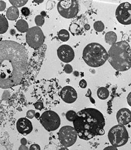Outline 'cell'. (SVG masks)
I'll list each match as a JSON object with an SVG mask.
<instances>
[{
    "label": "cell",
    "instance_id": "obj_23",
    "mask_svg": "<svg viewBox=\"0 0 131 150\" xmlns=\"http://www.w3.org/2000/svg\"><path fill=\"white\" fill-rule=\"evenodd\" d=\"M93 28H94V30H96V31L98 32H101L104 30L105 25L101 21H96L93 24Z\"/></svg>",
    "mask_w": 131,
    "mask_h": 150
},
{
    "label": "cell",
    "instance_id": "obj_29",
    "mask_svg": "<svg viewBox=\"0 0 131 150\" xmlns=\"http://www.w3.org/2000/svg\"><path fill=\"white\" fill-rule=\"evenodd\" d=\"M34 107L36 110H41L43 108V103L42 102L38 101L34 104Z\"/></svg>",
    "mask_w": 131,
    "mask_h": 150
},
{
    "label": "cell",
    "instance_id": "obj_36",
    "mask_svg": "<svg viewBox=\"0 0 131 150\" xmlns=\"http://www.w3.org/2000/svg\"><path fill=\"white\" fill-rule=\"evenodd\" d=\"M20 143H21V145L26 146L27 144V141L25 138H22L20 140Z\"/></svg>",
    "mask_w": 131,
    "mask_h": 150
},
{
    "label": "cell",
    "instance_id": "obj_5",
    "mask_svg": "<svg viewBox=\"0 0 131 150\" xmlns=\"http://www.w3.org/2000/svg\"><path fill=\"white\" fill-rule=\"evenodd\" d=\"M109 141L114 147H122L127 143L129 134L124 126L118 125L112 127L108 133Z\"/></svg>",
    "mask_w": 131,
    "mask_h": 150
},
{
    "label": "cell",
    "instance_id": "obj_17",
    "mask_svg": "<svg viewBox=\"0 0 131 150\" xmlns=\"http://www.w3.org/2000/svg\"><path fill=\"white\" fill-rule=\"evenodd\" d=\"M16 28L20 32L25 33L29 30V25L24 20L20 19L16 22Z\"/></svg>",
    "mask_w": 131,
    "mask_h": 150
},
{
    "label": "cell",
    "instance_id": "obj_24",
    "mask_svg": "<svg viewBox=\"0 0 131 150\" xmlns=\"http://www.w3.org/2000/svg\"><path fill=\"white\" fill-rule=\"evenodd\" d=\"M77 113L74 110H69L66 113V118L69 122H74L76 117Z\"/></svg>",
    "mask_w": 131,
    "mask_h": 150
},
{
    "label": "cell",
    "instance_id": "obj_35",
    "mask_svg": "<svg viewBox=\"0 0 131 150\" xmlns=\"http://www.w3.org/2000/svg\"><path fill=\"white\" fill-rule=\"evenodd\" d=\"M127 100L128 105L131 107V92H130L128 94L127 98Z\"/></svg>",
    "mask_w": 131,
    "mask_h": 150
},
{
    "label": "cell",
    "instance_id": "obj_8",
    "mask_svg": "<svg viewBox=\"0 0 131 150\" xmlns=\"http://www.w3.org/2000/svg\"><path fill=\"white\" fill-rule=\"evenodd\" d=\"M77 134L75 129L69 126L61 127L58 133V137L60 143L66 148L74 145L77 140Z\"/></svg>",
    "mask_w": 131,
    "mask_h": 150
},
{
    "label": "cell",
    "instance_id": "obj_40",
    "mask_svg": "<svg viewBox=\"0 0 131 150\" xmlns=\"http://www.w3.org/2000/svg\"><path fill=\"white\" fill-rule=\"evenodd\" d=\"M10 33L12 35H14V34L15 33V31L14 29H12L10 31Z\"/></svg>",
    "mask_w": 131,
    "mask_h": 150
},
{
    "label": "cell",
    "instance_id": "obj_1",
    "mask_svg": "<svg viewBox=\"0 0 131 150\" xmlns=\"http://www.w3.org/2000/svg\"><path fill=\"white\" fill-rule=\"evenodd\" d=\"M28 53L24 46L11 40L0 43V87L8 89L19 85L26 73Z\"/></svg>",
    "mask_w": 131,
    "mask_h": 150
},
{
    "label": "cell",
    "instance_id": "obj_12",
    "mask_svg": "<svg viewBox=\"0 0 131 150\" xmlns=\"http://www.w3.org/2000/svg\"><path fill=\"white\" fill-rule=\"evenodd\" d=\"M60 96L63 101L67 103H74L77 98L76 91L70 86H65L60 91Z\"/></svg>",
    "mask_w": 131,
    "mask_h": 150
},
{
    "label": "cell",
    "instance_id": "obj_25",
    "mask_svg": "<svg viewBox=\"0 0 131 150\" xmlns=\"http://www.w3.org/2000/svg\"><path fill=\"white\" fill-rule=\"evenodd\" d=\"M45 20L42 15H37L35 18V22L38 26H41L44 24Z\"/></svg>",
    "mask_w": 131,
    "mask_h": 150
},
{
    "label": "cell",
    "instance_id": "obj_18",
    "mask_svg": "<svg viewBox=\"0 0 131 150\" xmlns=\"http://www.w3.org/2000/svg\"><path fill=\"white\" fill-rule=\"evenodd\" d=\"M0 33L1 34H3L8 30V29L9 28V23L6 18L2 14L0 15Z\"/></svg>",
    "mask_w": 131,
    "mask_h": 150
},
{
    "label": "cell",
    "instance_id": "obj_9",
    "mask_svg": "<svg viewBox=\"0 0 131 150\" xmlns=\"http://www.w3.org/2000/svg\"><path fill=\"white\" fill-rule=\"evenodd\" d=\"M26 40L27 43L30 47L37 49L43 44L45 36L39 27H33L29 28L27 32Z\"/></svg>",
    "mask_w": 131,
    "mask_h": 150
},
{
    "label": "cell",
    "instance_id": "obj_21",
    "mask_svg": "<svg viewBox=\"0 0 131 150\" xmlns=\"http://www.w3.org/2000/svg\"><path fill=\"white\" fill-rule=\"evenodd\" d=\"M69 29V31L73 35L78 34L81 31V28L79 25L75 23H72L70 24Z\"/></svg>",
    "mask_w": 131,
    "mask_h": 150
},
{
    "label": "cell",
    "instance_id": "obj_19",
    "mask_svg": "<svg viewBox=\"0 0 131 150\" xmlns=\"http://www.w3.org/2000/svg\"><path fill=\"white\" fill-rule=\"evenodd\" d=\"M109 95H110V92L106 87H100L97 91V96L98 98L101 100H106L108 98Z\"/></svg>",
    "mask_w": 131,
    "mask_h": 150
},
{
    "label": "cell",
    "instance_id": "obj_28",
    "mask_svg": "<svg viewBox=\"0 0 131 150\" xmlns=\"http://www.w3.org/2000/svg\"><path fill=\"white\" fill-rule=\"evenodd\" d=\"M86 97L89 98L91 103H93V104L96 103L95 100L92 98V96H91V89H89V88L88 89V91H87V93H86Z\"/></svg>",
    "mask_w": 131,
    "mask_h": 150
},
{
    "label": "cell",
    "instance_id": "obj_2",
    "mask_svg": "<svg viewBox=\"0 0 131 150\" xmlns=\"http://www.w3.org/2000/svg\"><path fill=\"white\" fill-rule=\"evenodd\" d=\"M79 138L88 141L105 134V120L103 114L94 108H87L78 112L73 122Z\"/></svg>",
    "mask_w": 131,
    "mask_h": 150
},
{
    "label": "cell",
    "instance_id": "obj_38",
    "mask_svg": "<svg viewBox=\"0 0 131 150\" xmlns=\"http://www.w3.org/2000/svg\"><path fill=\"white\" fill-rule=\"evenodd\" d=\"M84 28L86 30H89L90 29V28H91V26H90V25L89 24H86L84 25Z\"/></svg>",
    "mask_w": 131,
    "mask_h": 150
},
{
    "label": "cell",
    "instance_id": "obj_41",
    "mask_svg": "<svg viewBox=\"0 0 131 150\" xmlns=\"http://www.w3.org/2000/svg\"><path fill=\"white\" fill-rule=\"evenodd\" d=\"M58 150H69L68 149L66 148V147H65V148H61L60 149Z\"/></svg>",
    "mask_w": 131,
    "mask_h": 150
},
{
    "label": "cell",
    "instance_id": "obj_14",
    "mask_svg": "<svg viewBox=\"0 0 131 150\" xmlns=\"http://www.w3.org/2000/svg\"><path fill=\"white\" fill-rule=\"evenodd\" d=\"M116 117L119 125H127L131 122V111L129 108H121L117 112Z\"/></svg>",
    "mask_w": 131,
    "mask_h": 150
},
{
    "label": "cell",
    "instance_id": "obj_33",
    "mask_svg": "<svg viewBox=\"0 0 131 150\" xmlns=\"http://www.w3.org/2000/svg\"><path fill=\"white\" fill-rule=\"evenodd\" d=\"M0 3H1V8H0V11H3L6 8L5 2L3 1H0Z\"/></svg>",
    "mask_w": 131,
    "mask_h": 150
},
{
    "label": "cell",
    "instance_id": "obj_43",
    "mask_svg": "<svg viewBox=\"0 0 131 150\" xmlns=\"http://www.w3.org/2000/svg\"></svg>",
    "mask_w": 131,
    "mask_h": 150
},
{
    "label": "cell",
    "instance_id": "obj_3",
    "mask_svg": "<svg viewBox=\"0 0 131 150\" xmlns=\"http://www.w3.org/2000/svg\"><path fill=\"white\" fill-rule=\"evenodd\" d=\"M108 60L113 68L118 71H125L131 67V48L125 41L116 42L108 50Z\"/></svg>",
    "mask_w": 131,
    "mask_h": 150
},
{
    "label": "cell",
    "instance_id": "obj_10",
    "mask_svg": "<svg viewBox=\"0 0 131 150\" xmlns=\"http://www.w3.org/2000/svg\"><path fill=\"white\" fill-rule=\"evenodd\" d=\"M115 17L121 24H131V4L125 2L120 4L115 11Z\"/></svg>",
    "mask_w": 131,
    "mask_h": 150
},
{
    "label": "cell",
    "instance_id": "obj_7",
    "mask_svg": "<svg viewBox=\"0 0 131 150\" xmlns=\"http://www.w3.org/2000/svg\"><path fill=\"white\" fill-rule=\"evenodd\" d=\"M40 122L44 129L48 132L57 129L61 124V120L57 113L52 110H47L41 115Z\"/></svg>",
    "mask_w": 131,
    "mask_h": 150
},
{
    "label": "cell",
    "instance_id": "obj_27",
    "mask_svg": "<svg viewBox=\"0 0 131 150\" xmlns=\"http://www.w3.org/2000/svg\"><path fill=\"white\" fill-rule=\"evenodd\" d=\"M35 113L36 112L35 110H28L26 113L27 117L29 119H33L34 117H35Z\"/></svg>",
    "mask_w": 131,
    "mask_h": 150
},
{
    "label": "cell",
    "instance_id": "obj_39",
    "mask_svg": "<svg viewBox=\"0 0 131 150\" xmlns=\"http://www.w3.org/2000/svg\"><path fill=\"white\" fill-rule=\"evenodd\" d=\"M35 117L36 118V119L40 118V113H39V112H36V113H35Z\"/></svg>",
    "mask_w": 131,
    "mask_h": 150
},
{
    "label": "cell",
    "instance_id": "obj_22",
    "mask_svg": "<svg viewBox=\"0 0 131 150\" xmlns=\"http://www.w3.org/2000/svg\"><path fill=\"white\" fill-rule=\"evenodd\" d=\"M9 2L13 6L19 8L24 6L28 2L27 0H10Z\"/></svg>",
    "mask_w": 131,
    "mask_h": 150
},
{
    "label": "cell",
    "instance_id": "obj_13",
    "mask_svg": "<svg viewBox=\"0 0 131 150\" xmlns=\"http://www.w3.org/2000/svg\"><path fill=\"white\" fill-rule=\"evenodd\" d=\"M16 127L18 132L23 136L28 135L33 130V126L31 121L25 117H21L17 120Z\"/></svg>",
    "mask_w": 131,
    "mask_h": 150
},
{
    "label": "cell",
    "instance_id": "obj_15",
    "mask_svg": "<svg viewBox=\"0 0 131 150\" xmlns=\"http://www.w3.org/2000/svg\"><path fill=\"white\" fill-rule=\"evenodd\" d=\"M19 16V11L17 7L11 6L8 8L6 12L7 19L11 21L17 19Z\"/></svg>",
    "mask_w": 131,
    "mask_h": 150
},
{
    "label": "cell",
    "instance_id": "obj_20",
    "mask_svg": "<svg viewBox=\"0 0 131 150\" xmlns=\"http://www.w3.org/2000/svg\"><path fill=\"white\" fill-rule=\"evenodd\" d=\"M69 37H70V35L69 32L65 29H62L60 30L58 34V37L62 42L67 41L69 39Z\"/></svg>",
    "mask_w": 131,
    "mask_h": 150
},
{
    "label": "cell",
    "instance_id": "obj_16",
    "mask_svg": "<svg viewBox=\"0 0 131 150\" xmlns=\"http://www.w3.org/2000/svg\"><path fill=\"white\" fill-rule=\"evenodd\" d=\"M105 39L106 43L112 46L117 42V35L114 32L109 31L106 34Z\"/></svg>",
    "mask_w": 131,
    "mask_h": 150
},
{
    "label": "cell",
    "instance_id": "obj_6",
    "mask_svg": "<svg viewBox=\"0 0 131 150\" xmlns=\"http://www.w3.org/2000/svg\"><path fill=\"white\" fill-rule=\"evenodd\" d=\"M57 10L62 17L72 19L79 13V3L76 0L60 1L57 4Z\"/></svg>",
    "mask_w": 131,
    "mask_h": 150
},
{
    "label": "cell",
    "instance_id": "obj_26",
    "mask_svg": "<svg viewBox=\"0 0 131 150\" xmlns=\"http://www.w3.org/2000/svg\"><path fill=\"white\" fill-rule=\"evenodd\" d=\"M64 71L66 74H70L73 71V68L71 65L67 64L64 67Z\"/></svg>",
    "mask_w": 131,
    "mask_h": 150
},
{
    "label": "cell",
    "instance_id": "obj_32",
    "mask_svg": "<svg viewBox=\"0 0 131 150\" xmlns=\"http://www.w3.org/2000/svg\"><path fill=\"white\" fill-rule=\"evenodd\" d=\"M29 150H41L40 147L38 144H32L31 145Z\"/></svg>",
    "mask_w": 131,
    "mask_h": 150
},
{
    "label": "cell",
    "instance_id": "obj_42",
    "mask_svg": "<svg viewBox=\"0 0 131 150\" xmlns=\"http://www.w3.org/2000/svg\"><path fill=\"white\" fill-rule=\"evenodd\" d=\"M34 2L37 3H41L43 2V1H42V0H41V1H34Z\"/></svg>",
    "mask_w": 131,
    "mask_h": 150
},
{
    "label": "cell",
    "instance_id": "obj_34",
    "mask_svg": "<svg viewBox=\"0 0 131 150\" xmlns=\"http://www.w3.org/2000/svg\"><path fill=\"white\" fill-rule=\"evenodd\" d=\"M103 150H118L117 148L114 147L113 146H110L108 147H106Z\"/></svg>",
    "mask_w": 131,
    "mask_h": 150
},
{
    "label": "cell",
    "instance_id": "obj_4",
    "mask_svg": "<svg viewBox=\"0 0 131 150\" xmlns=\"http://www.w3.org/2000/svg\"><path fill=\"white\" fill-rule=\"evenodd\" d=\"M86 64L91 67H98L105 64L108 53L103 46L98 43H91L86 46L82 52Z\"/></svg>",
    "mask_w": 131,
    "mask_h": 150
},
{
    "label": "cell",
    "instance_id": "obj_11",
    "mask_svg": "<svg viewBox=\"0 0 131 150\" xmlns=\"http://www.w3.org/2000/svg\"><path fill=\"white\" fill-rule=\"evenodd\" d=\"M57 55L61 61L64 63H69L74 60L75 54L72 47L64 44L58 48Z\"/></svg>",
    "mask_w": 131,
    "mask_h": 150
},
{
    "label": "cell",
    "instance_id": "obj_30",
    "mask_svg": "<svg viewBox=\"0 0 131 150\" xmlns=\"http://www.w3.org/2000/svg\"><path fill=\"white\" fill-rule=\"evenodd\" d=\"M21 13L24 16H28L30 14V10L27 7H23L21 9Z\"/></svg>",
    "mask_w": 131,
    "mask_h": 150
},
{
    "label": "cell",
    "instance_id": "obj_31",
    "mask_svg": "<svg viewBox=\"0 0 131 150\" xmlns=\"http://www.w3.org/2000/svg\"><path fill=\"white\" fill-rule=\"evenodd\" d=\"M79 86L82 88H85L87 86V82L86 80L83 79L80 81V82L79 83Z\"/></svg>",
    "mask_w": 131,
    "mask_h": 150
},
{
    "label": "cell",
    "instance_id": "obj_37",
    "mask_svg": "<svg viewBox=\"0 0 131 150\" xmlns=\"http://www.w3.org/2000/svg\"><path fill=\"white\" fill-rule=\"evenodd\" d=\"M18 150H29L28 147L26 146H22L21 145L18 149Z\"/></svg>",
    "mask_w": 131,
    "mask_h": 150
}]
</instances>
